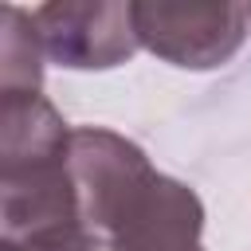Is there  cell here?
Wrapping results in <instances>:
<instances>
[{"label": "cell", "instance_id": "6da1fadb", "mask_svg": "<svg viewBox=\"0 0 251 251\" xmlns=\"http://www.w3.org/2000/svg\"><path fill=\"white\" fill-rule=\"evenodd\" d=\"M247 4L133 0L137 43L180 71H216L247 39Z\"/></svg>", "mask_w": 251, "mask_h": 251}, {"label": "cell", "instance_id": "7a4b0ae2", "mask_svg": "<svg viewBox=\"0 0 251 251\" xmlns=\"http://www.w3.org/2000/svg\"><path fill=\"white\" fill-rule=\"evenodd\" d=\"M43 55L67 71H110L133 59V0H51L31 12Z\"/></svg>", "mask_w": 251, "mask_h": 251}, {"label": "cell", "instance_id": "3957f363", "mask_svg": "<svg viewBox=\"0 0 251 251\" xmlns=\"http://www.w3.org/2000/svg\"><path fill=\"white\" fill-rule=\"evenodd\" d=\"M67 169L78 200L82 224L106 239L118 212L129 204V196L157 173L145 157V149L114 129L102 126H75L67 145Z\"/></svg>", "mask_w": 251, "mask_h": 251}, {"label": "cell", "instance_id": "277c9868", "mask_svg": "<svg viewBox=\"0 0 251 251\" xmlns=\"http://www.w3.org/2000/svg\"><path fill=\"white\" fill-rule=\"evenodd\" d=\"M204 204L196 188L153 173L106 231L110 251H204Z\"/></svg>", "mask_w": 251, "mask_h": 251}, {"label": "cell", "instance_id": "5b68a950", "mask_svg": "<svg viewBox=\"0 0 251 251\" xmlns=\"http://www.w3.org/2000/svg\"><path fill=\"white\" fill-rule=\"evenodd\" d=\"M71 126L43 94H0V173L63 157Z\"/></svg>", "mask_w": 251, "mask_h": 251}, {"label": "cell", "instance_id": "8992f818", "mask_svg": "<svg viewBox=\"0 0 251 251\" xmlns=\"http://www.w3.org/2000/svg\"><path fill=\"white\" fill-rule=\"evenodd\" d=\"M43 43L31 12L0 8V94H39L43 90Z\"/></svg>", "mask_w": 251, "mask_h": 251}, {"label": "cell", "instance_id": "52a82bcc", "mask_svg": "<svg viewBox=\"0 0 251 251\" xmlns=\"http://www.w3.org/2000/svg\"><path fill=\"white\" fill-rule=\"evenodd\" d=\"M0 251H110V247L102 235L86 227H67V231H51L35 239H0Z\"/></svg>", "mask_w": 251, "mask_h": 251}, {"label": "cell", "instance_id": "ba28073f", "mask_svg": "<svg viewBox=\"0 0 251 251\" xmlns=\"http://www.w3.org/2000/svg\"><path fill=\"white\" fill-rule=\"evenodd\" d=\"M247 20H251V8H247Z\"/></svg>", "mask_w": 251, "mask_h": 251}]
</instances>
